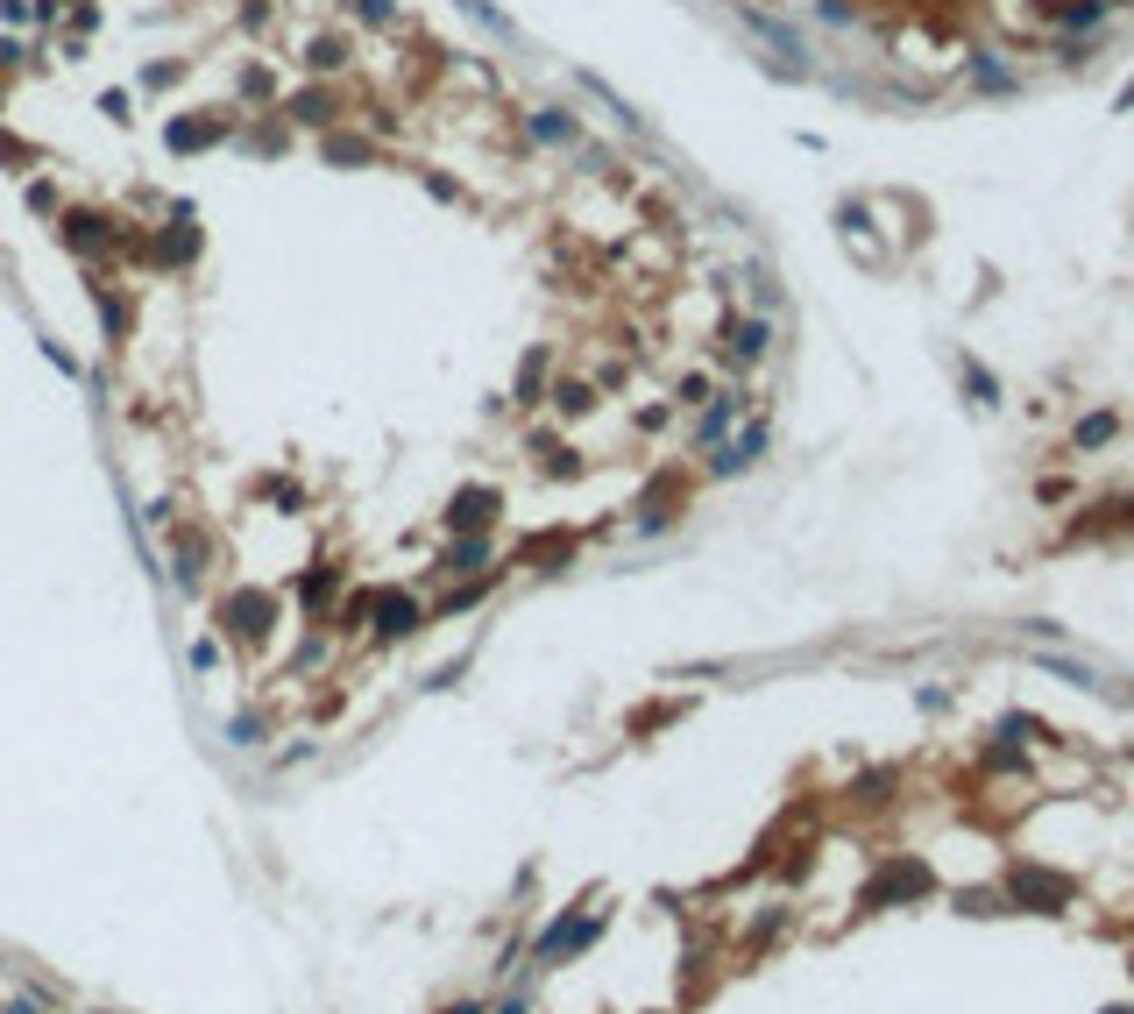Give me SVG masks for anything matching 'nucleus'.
<instances>
[{
  "instance_id": "f257e3e1",
  "label": "nucleus",
  "mask_w": 1134,
  "mask_h": 1014,
  "mask_svg": "<svg viewBox=\"0 0 1134 1014\" xmlns=\"http://www.w3.org/2000/svg\"><path fill=\"white\" fill-rule=\"evenodd\" d=\"M1007 894H1014V901H1021V908H1042V915H1049V908H1064V901H1071V887H1064V880H1057V873H1035V866H1021V873H1014V880H1007Z\"/></svg>"
},
{
  "instance_id": "f03ea898",
  "label": "nucleus",
  "mask_w": 1134,
  "mask_h": 1014,
  "mask_svg": "<svg viewBox=\"0 0 1134 1014\" xmlns=\"http://www.w3.org/2000/svg\"><path fill=\"white\" fill-rule=\"evenodd\" d=\"M497 504H504V497H497V490H482V483L461 490V497L447 504V532H482V525L497 518Z\"/></svg>"
},
{
  "instance_id": "7ed1b4c3",
  "label": "nucleus",
  "mask_w": 1134,
  "mask_h": 1014,
  "mask_svg": "<svg viewBox=\"0 0 1134 1014\" xmlns=\"http://www.w3.org/2000/svg\"><path fill=\"white\" fill-rule=\"evenodd\" d=\"M369 610H376V632H383V639H404V632H419V603H412V596H397V589H383V596H376Z\"/></svg>"
},
{
  "instance_id": "20e7f679",
  "label": "nucleus",
  "mask_w": 1134,
  "mask_h": 1014,
  "mask_svg": "<svg viewBox=\"0 0 1134 1014\" xmlns=\"http://www.w3.org/2000/svg\"><path fill=\"white\" fill-rule=\"evenodd\" d=\"M1042 22H1064V29H1092L1106 15V0H1035Z\"/></svg>"
},
{
  "instance_id": "39448f33",
  "label": "nucleus",
  "mask_w": 1134,
  "mask_h": 1014,
  "mask_svg": "<svg viewBox=\"0 0 1134 1014\" xmlns=\"http://www.w3.org/2000/svg\"><path fill=\"white\" fill-rule=\"evenodd\" d=\"M482 561H490V539H482V532H468V539L447 546V575H468V568H482Z\"/></svg>"
},
{
  "instance_id": "423d86ee",
  "label": "nucleus",
  "mask_w": 1134,
  "mask_h": 1014,
  "mask_svg": "<svg viewBox=\"0 0 1134 1014\" xmlns=\"http://www.w3.org/2000/svg\"><path fill=\"white\" fill-rule=\"evenodd\" d=\"M284 114H291V121H312V128H327V121H334V100H327V93H298Z\"/></svg>"
},
{
  "instance_id": "0eeeda50",
  "label": "nucleus",
  "mask_w": 1134,
  "mask_h": 1014,
  "mask_svg": "<svg viewBox=\"0 0 1134 1014\" xmlns=\"http://www.w3.org/2000/svg\"><path fill=\"white\" fill-rule=\"evenodd\" d=\"M759 447H766V426H752L738 447H723V454H716V468H745V461H759Z\"/></svg>"
},
{
  "instance_id": "6e6552de",
  "label": "nucleus",
  "mask_w": 1134,
  "mask_h": 1014,
  "mask_svg": "<svg viewBox=\"0 0 1134 1014\" xmlns=\"http://www.w3.org/2000/svg\"><path fill=\"white\" fill-rule=\"evenodd\" d=\"M334 589H341V575H334V568H319V575H305V582H298V596H305V610H319V603H327Z\"/></svg>"
},
{
  "instance_id": "1a4fd4ad",
  "label": "nucleus",
  "mask_w": 1134,
  "mask_h": 1014,
  "mask_svg": "<svg viewBox=\"0 0 1134 1014\" xmlns=\"http://www.w3.org/2000/svg\"><path fill=\"white\" fill-rule=\"evenodd\" d=\"M922 887H929V873H922V866H894V873L879 880V894H922Z\"/></svg>"
},
{
  "instance_id": "9d476101",
  "label": "nucleus",
  "mask_w": 1134,
  "mask_h": 1014,
  "mask_svg": "<svg viewBox=\"0 0 1134 1014\" xmlns=\"http://www.w3.org/2000/svg\"><path fill=\"white\" fill-rule=\"evenodd\" d=\"M1113 426H1120L1113 412H1092V419H1078V447H1106V440H1113Z\"/></svg>"
},
{
  "instance_id": "9b49d317",
  "label": "nucleus",
  "mask_w": 1134,
  "mask_h": 1014,
  "mask_svg": "<svg viewBox=\"0 0 1134 1014\" xmlns=\"http://www.w3.org/2000/svg\"><path fill=\"white\" fill-rule=\"evenodd\" d=\"M64 242L93 249V242H100V220H93V213H64Z\"/></svg>"
},
{
  "instance_id": "f8f14e48",
  "label": "nucleus",
  "mask_w": 1134,
  "mask_h": 1014,
  "mask_svg": "<svg viewBox=\"0 0 1134 1014\" xmlns=\"http://www.w3.org/2000/svg\"><path fill=\"white\" fill-rule=\"evenodd\" d=\"M532 135H539V142H567V135H575V121L546 107V114H532Z\"/></svg>"
},
{
  "instance_id": "ddd939ff",
  "label": "nucleus",
  "mask_w": 1134,
  "mask_h": 1014,
  "mask_svg": "<svg viewBox=\"0 0 1134 1014\" xmlns=\"http://www.w3.org/2000/svg\"><path fill=\"white\" fill-rule=\"evenodd\" d=\"M327 156H334V164H362V156H369V142H362V135H334V142H327Z\"/></svg>"
},
{
  "instance_id": "4468645a",
  "label": "nucleus",
  "mask_w": 1134,
  "mask_h": 1014,
  "mask_svg": "<svg viewBox=\"0 0 1134 1014\" xmlns=\"http://www.w3.org/2000/svg\"><path fill=\"white\" fill-rule=\"evenodd\" d=\"M731 412H738L731 398H723V405H709V419H702V447H716V433H723V426H731Z\"/></svg>"
},
{
  "instance_id": "2eb2a0df",
  "label": "nucleus",
  "mask_w": 1134,
  "mask_h": 1014,
  "mask_svg": "<svg viewBox=\"0 0 1134 1014\" xmlns=\"http://www.w3.org/2000/svg\"><path fill=\"white\" fill-rule=\"evenodd\" d=\"M305 64H312V71H334V64H341V43H334V36H319V43H312V57H305Z\"/></svg>"
},
{
  "instance_id": "dca6fc26",
  "label": "nucleus",
  "mask_w": 1134,
  "mask_h": 1014,
  "mask_svg": "<svg viewBox=\"0 0 1134 1014\" xmlns=\"http://www.w3.org/2000/svg\"><path fill=\"white\" fill-rule=\"evenodd\" d=\"M738 355H766V327H759V320L738 327Z\"/></svg>"
},
{
  "instance_id": "f3484780",
  "label": "nucleus",
  "mask_w": 1134,
  "mask_h": 1014,
  "mask_svg": "<svg viewBox=\"0 0 1134 1014\" xmlns=\"http://www.w3.org/2000/svg\"><path fill=\"white\" fill-rule=\"evenodd\" d=\"M390 15V0H362V22H383Z\"/></svg>"
},
{
  "instance_id": "a211bd4d",
  "label": "nucleus",
  "mask_w": 1134,
  "mask_h": 1014,
  "mask_svg": "<svg viewBox=\"0 0 1134 1014\" xmlns=\"http://www.w3.org/2000/svg\"><path fill=\"white\" fill-rule=\"evenodd\" d=\"M0 1014H36V1000H8V1007H0Z\"/></svg>"
},
{
  "instance_id": "6ab92c4d",
  "label": "nucleus",
  "mask_w": 1134,
  "mask_h": 1014,
  "mask_svg": "<svg viewBox=\"0 0 1134 1014\" xmlns=\"http://www.w3.org/2000/svg\"><path fill=\"white\" fill-rule=\"evenodd\" d=\"M1106 1014H1134V1007H1106Z\"/></svg>"
}]
</instances>
